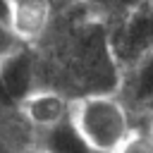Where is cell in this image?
Wrapping results in <instances>:
<instances>
[{
  "mask_svg": "<svg viewBox=\"0 0 153 153\" xmlns=\"http://www.w3.org/2000/svg\"><path fill=\"white\" fill-rule=\"evenodd\" d=\"M26 153H43V151H38V148H33V151H26Z\"/></svg>",
  "mask_w": 153,
  "mask_h": 153,
  "instance_id": "8",
  "label": "cell"
},
{
  "mask_svg": "<svg viewBox=\"0 0 153 153\" xmlns=\"http://www.w3.org/2000/svg\"><path fill=\"white\" fill-rule=\"evenodd\" d=\"M117 153H153V129L148 124H134L127 141L117 148Z\"/></svg>",
  "mask_w": 153,
  "mask_h": 153,
  "instance_id": "6",
  "label": "cell"
},
{
  "mask_svg": "<svg viewBox=\"0 0 153 153\" xmlns=\"http://www.w3.org/2000/svg\"><path fill=\"white\" fill-rule=\"evenodd\" d=\"M26 45H22V41L12 33V29L7 24H0V65L7 62L12 55H17L19 50H24Z\"/></svg>",
  "mask_w": 153,
  "mask_h": 153,
  "instance_id": "7",
  "label": "cell"
},
{
  "mask_svg": "<svg viewBox=\"0 0 153 153\" xmlns=\"http://www.w3.org/2000/svg\"><path fill=\"white\" fill-rule=\"evenodd\" d=\"M69 122L96 153H117L134 129L131 112L110 93H84L69 100Z\"/></svg>",
  "mask_w": 153,
  "mask_h": 153,
  "instance_id": "1",
  "label": "cell"
},
{
  "mask_svg": "<svg viewBox=\"0 0 153 153\" xmlns=\"http://www.w3.org/2000/svg\"><path fill=\"white\" fill-rule=\"evenodd\" d=\"M38 151L43 153H96L88 148V143L76 134V129L72 127V122H62L55 129H48L41 134L38 139Z\"/></svg>",
  "mask_w": 153,
  "mask_h": 153,
  "instance_id": "5",
  "label": "cell"
},
{
  "mask_svg": "<svg viewBox=\"0 0 153 153\" xmlns=\"http://www.w3.org/2000/svg\"><path fill=\"white\" fill-rule=\"evenodd\" d=\"M115 96L131 115L141 110H153V45L129 62Z\"/></svg>",
  "mask_w": 153,
  "mask_h": 153,
  "instance_id": "2",
  "label": "cell"
},
{
  "mask_svg": "<svg viewBox=\"0 0 153 153\" xmlns=\"http://www.w3.org/2000/svg\"><path fill=\"white\" fill-rule=\"evenodd\" d=\"M50 17L53 7L43 0H10V29L22 41V45L43 38V33L50 26Z\"/></svg>",
  "mask_w": 153,
  "mask_h": 153,
  "instance_id": "4",
  "label": "cell"
},
{
  "mask_svg": "<svg viewBox=\"0 0 153 153\" xmlns=\"http://www.w3.org/2000/svg\"><path fill=\"white\" fill-rule=\"evenodd\" d=\"M69 100L72 98H67L65 93H60L55 88H36L17 108L22 112V117L38 134H43L69 120Z\"/></svg>",
  "mask_w": 153,
  "mask_h": 153,
  "instance_id": "3",
  "label": "cell"
},
{
  "mask_svg": "<svg viewBox=\"0 0 153 153\" xmlns=\"http://www.w3.org/2000/svg\"><path fill=\"white\" fill-rule=\"evenodd\" d=\"M148 122H151V129H153V117H151V120H148Z\"/></svg>",
  "mask_w": 153,
  "mask_h": 153,
  "instance_id": "9",
  "label": "cell"
}]
</instances>
